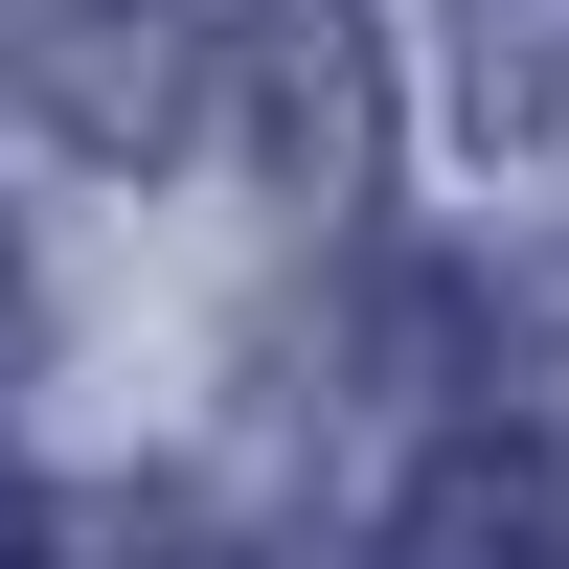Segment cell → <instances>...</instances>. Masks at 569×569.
Returning <instances> with one entry per match:
<instances>
[{
    "label": "cell",
    "instance_id": "obj_2",
    "mask_svg": "<svg viewBox=\"0 0 569 569\" xmlns=\"http://www.w3.org/2000/svg\"><path fill=\"white\" fill-rule=\"evenodd\" d=\"M0 569H23V501H0Z\"/></svg>",
    "mask_w": 569,
    "mask_h": 569
},
{
    "label": "cell",
    "instance_id": "obj_1",
    "mask_svg": "<svg viewBox=\"0 0 569 569\" xmlns=\"http://www.w3.org/2000/svg\"><path fill=\"white\" fill-rule=\"evenodd\" d=\"M410 569H569V433H456L410 501Z\"/></svg>",
    "mask_w": 569,
    "mask_h": 569
}]
</instances>
